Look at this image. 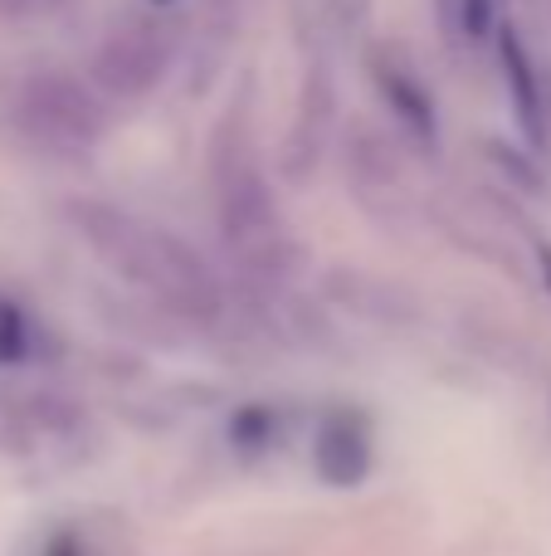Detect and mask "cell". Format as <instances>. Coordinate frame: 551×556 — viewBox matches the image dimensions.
Segmentation results:
<instances>
[{"label":"cell","mask_w":551,"mask_h":556,"mask_svg":"<svg viewBox=\"0 0 551 556\" xmlns=\"http://www.w3.org/2000/svg\"><path fill=\"white\" fill-rule=\"evenodd\" d=\"M15 123L54 152H88L103 142L107 113L93 88H84L68 74H35L15 93Z\"/></svg>","instance_id":"cell-2"},{"label":"cell","mask_w":551,"mask_h":556,"mask_svg":"<svg viewBox=\"0 0 551 556\" xmlns=\"http://www.w3.org/2000/svg\"><path fill=\"white\" fill-rule=\"evenodd\" d=\"M29 346H35V327H29V317L20 313L15 303H5V298H0V362H5V366L25 362Z\"/></svg>","instance_id":"cell-8"},{"label":"cell","mask_w":551,"mask_h":556,"mask_svg":"<svg viewBox=\"0 0 551 556\" xmlns=\"http://www.w3.org/2000/svg\"><path fill=\"white\" fill-rule=\"evenodd\" d=\"M376 88H381V98L390 103V113L400 117V127H406L410 137L435 142V103H430V93L415 84V74H410V68L376 64Z\"/></svg>","instance_id":"cell-6"},{"label":"cell","mask_w":551,"mask_h":556,"mask_svg":"<svg viewBox=\"0 0 551 556\" xmlns=\"http://www.w3.org/2000/svg\"><path fill=\"white\" fill-rule=\"evenodd\" d=\"M156 5H166V0H156Z\"/></svg>","instance_id":"cell-11"},{"label":"cell","mask_w":551,"mask_h":556,"mask_svg":"<svg viewBox=\"0 0 551 556\" xmlns=\"http://www.w3.org/2000/svg\"><path fill=\"white\" fill-rule=\"evenodd\" d=\"M503 74L513 84V98H517V117L533 137H542V98H537V68H533V54L523 49V39L513 29H503Z\"/></svg>","instance_id":"cell-7"},{"label":"cell","mask_w":551,"mask_h":556,"mask_svg":"<svg viewBox=\"0 0 551 556\" xmlns=\"http://www.w3.org/2000/svg\"><path fill=\"white\" fill-rule=\"evenodd\" d=\"M44 5H49V0H0V20L20 25V20H35Z\"/></svg>","instance_id":"cell-10"},{"label":"cell","mask_w":551,"mask_h":556,"mask_svg":"<svg viewBox=\"0 0 551 556\" xmlns=\"http://www.w3.org/2000/svg\"><path fill=\"white\" fill-rule=\"evenodd\" d=\"M215 186H220V225L225 240L244 254L249 264H273L283 250V225L279 205L269 195V181L254 166V156L244 152H220L215 162Z\"/></svg>","instance_id":"cell-3"},{"label":"cell","mask_w":551,"mask_h":556,"mask_svg":"<svg viewBox=\"0 0 551 556\" xmlns=\"http://www.w3.org/2000/svg\"><path fill=\"white\" fill-rule=\"evenodd\" d=\"M459 10H464V29L474 39H484L488 29H494V15H498V0H459Z\"/></svg>","instance_id":"cell-9"},{"label":"cell","mask_w":551,"mask_h":556,"mask_svg":"<svg viewBox=\"0 0 551 556\" xmlns=\"http://www.w3.org/2000/svg\"><path fill=\"white\" fill-rule=\"evenodd\" d=\"M74 220L98 260L113 264L117 274L132 278L152 298H162L166 307L195 317V323L220 313V278L171 230L146 225L127 211H113V205H74Z\"/></svg>","instance_id":"cell-1"},{"label":"cell","mask_w":551,"mask_h":556,"mask_svg":"<svg viewBox=\"0 0 551 556\" xmlns=\"http://www.w3.org/2000/svg\"><path fill=\"white\" fill-rule=\"evenodd\" d=\"M312 469L332 489H357L371 473V430L357 410L322 415L318 440H312Z\"/></svg>","instance_id":"cell-5"},{"label":"cell","mask_w":551,"mask_h":556,"mask_svg":"<svg viewBox=\"0 0 551 556\" xmlns=\"http://www.w3.org/2000/svg\"><path fill=\"white\" fill-rule=\"evenodd\" d=\"M171 29L156 25V20H132L123 25L93 59V78L98 88H107L113 98H142L152 93L156 84L166 78L171 68Z\"/></svg>","instance_id":"cell-4"}]
</instances>
